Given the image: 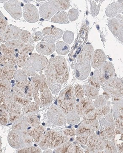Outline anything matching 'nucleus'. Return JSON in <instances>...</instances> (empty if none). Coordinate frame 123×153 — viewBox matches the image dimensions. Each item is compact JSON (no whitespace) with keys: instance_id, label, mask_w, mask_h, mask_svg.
Segmentation results:
<instances>
[{"instance_id":"obj_18","label":"nucleus","mask_w":123,"mask_h":153,"mask_svg":"<svg viewBox=\"0 0 123 153\" xmlns=\"http://www.w3.org/2000/svg\"><path fill=\"white\" fill-rule=\"evenodd\" d=\"M91 100L88 98H84L82 100L79 104L77 107L78 112L79 113V114H87L88 112V111L92 109Z\"/></svg>"},{"instance_id":"obj_34","label":"nucleus","mask_w":123,"mask_h":153,"mask_svg":"<svg viewBox=\"0 0 123 153\" xmlns=\"http://www.w3.org/2000/svg\"><path fill=\"white\" fill-rule=\"evenodd\" d=\"M34 49V47L30 44L24 45L20 51L21 54H27L28 55L30 53L32 52Z\"/></svg>"},{"instance_id":"obj_36","label":"nucleus","mask_w":123,"mask_h":153,"mask_svg":"<svg viewBox=\"0 0 123 153\" xmlns=\"http://www.w3.org/2000/svg\"><path fill=\"white\" fill-rule=\"evenodd\" d=\"M19 152H40V150L39 149L32 147L27 148V149L21 150Z\"/></svg>"},{"instance_id":"obj_21","label":"nucleus","mask_w":123,"mask_h":153,"mask_svg":"<svg viewBox=\"0 0 123 153\" xmlns=\"http://www.w3.org/2000/svg\"><path fill=\"white\" fill-rule=\"evenodd\" d=\"M21 90L26 97H32L33 90L32 84L28 81H23L21 83Z\"/></svg>"},{"instance_id":"obj_13","label":"nucleus","mask_w":123,"mask_h":153,"mask_svg":"<svg viewBox=\"0 0 123 153\" xmlns=\"http://www.w3.org/2000/svg\"><path fill=\"white\" fill-rule=\"evenodd\" d=\"M106 85V88L112 91L114 94H123V80L121 79L111 78L104 85Z\"/></svg>"},{"instance_id":"obj_1","label":"nucleus","mask_w":123,"mask_h":153,"mask_svg":"<svg viewBox=\"0 0 123 153\" xmlns=\"http://www.w3.org/2000/svg\"><path fill=\"white\" fill-rule=\"evenodd\" d=\"M47 84L49 87L56 83L62 84L68 79V69L65 58L58 56L51 58L45 69Z\"/></svg>"},{"instance_id":"obj_20","label":"nucleus","mask_w":123,"mask_h":153,"mask_svg":"<svg viewBox=\"0 0 123 153\" xmlns=\"http://www.w3.org/2000/svg\"><path fill=\"white\" fill-rule=\"evenodd\" d=\"M68 21V15L66 12L61 11L51 18V22L57 24H64Z\"/></svg>"},{"instance_id":"obj_33","label":"nucleus","mask_w":123,"mask_h":153,"mask_svg":"<svg viewBox=\"0 0 123 153\" xmlns=\"http://www.w3.org/2000/svg\"><path fill=\"white\" fill-rule=\"evenodd\" d=\"M74 93L76 97L79 99H82L84 97V93L83 88L81 85H76L74 89Z\"/></svg>"},{"instance_id":"obj_15","label":"nucleus","mask_w":123,"mask_h":153,"mask_svg":"<svg viewBox=\"0 0 123 153\" xmlns=\"http://www.w3.org/2000/svg\"><path fill=\"white\" fill-rule=\"evenodd\" d=\"M21 31V30L15 26H8L4 33V39L7 41H11L18 39Z\"/></svg>"},{"instance_id":"obj_38","label":"nucleus","mask_w":123,"mask_h":153,"mask_svg":"<svg viewBox=\"0 0 123 153\" xmlns=\"http://www.w3.org/2000/svg\"><path fill=\"white\" fill-rule=\"evenodd\" d=\"M61 88V85L59 84H55L52 85L50 87V89L51 90L53 94H56L57 92H59Z\"/></svg>"},{"instance_id":"obj_27","label":"nucleus","mask_w":123,"mask_h":153,"mask_svg":"<svg viewBox=\"0 0 123 153\" xmlns=\"http://www.w3.org/2000/svg\"><path fill=\"white\" fill-rule=\"evenodd\" d=\"M0 50L4 53L6 57L10 58L15 56L16 53L15 51L17 50L5 45H2Z\"/></svg>"},{"instance_id":"obj_11","label":"nucleus","mask_w":123,"mask_h":153,"mask_svg":"<svg viewBox=\"0 0 123 153\" xmlns=\"http://www.w3.org/2000/svg\"><path fill=\"white\" fill-rule=\"evenodd\" d=\"M105 54L100 49H97L93 52L91 59V65L95 69L99 68L105 62Z\"/></svg>"},{"instance_id":"obj_28","label":"nucleus","mask_w":123,"mask_h":153,"mask_svg":"<svg viewBox=\"0 0 123 153\" xmlns=\"http://www.w3.org/2000/svg\"><path fill=\"white\" fill-rule=\"evenodd\" d=\"M6 44L8 47L13 48L15 50H18L21 49L22 47L24 46V44L22 43L21 41H17V40L9 41L7 42Z\"/></svg>"},{"instance_id":"obj_35","label":"nucleus","mask_w":123,"mask_h":153,"mask_svg":"<svg viewBox=\"0 0 123 153\" xmlns=\"http://www.w3.org/2000/svg\"><path fill=\"white\" fill-rule=\"evenodd\" d=\"M90 83L92 86H93L96 88V89H99L100 88V85L99 83L98 82L97 80L95 77H90L89 79Z\"/></svg>"},{"instance_id":"obj_5","label":"nucleus","mask_w":123,"mask_h":153,"mask_svg":"<svg viewBox=\"0 0 123 153\" xmlns=\"http://www.w3.org/2000/svg\"><path fill=\"white\" fill-rule=\"evenodd\" d=\"M64 140V137L60 134H58L56 132H54L52 133H51V132H49L46 136L43 137L41 143H44L40 144V146L43 147L44 144L46 143L47 146L48 144L49 147L51 149H54L57 146L61 145L63 143Z\"/></svg>"},{"instance_id":"obj_39","label":"nucleus","mask_w":123,"mask_h":153,"mask_svg":"<svg viewBox=\"0 0 123 153\" xmlns=\"http://www.w3.org/2000/svg\"><path fill=\"white\" fill-rule=\"evenodd\" d=\"M44 40L48 44L55 43L56 41V38L54 36H48L44 37Z\"/></svg>"},{"instance_id":"obj_22","label":"nucleus","mask_w":123,"mask_h":153,"mask_svg":"<svg viewBox=\"0 0 123 153\" xmlns=\"http://www.w3.org/2000/svg\"><path fill=\"white\" fill-rule=\"evenodd\" d=\"M83 89L85 95L89 98L93 99L98 96L99 91L96 88L91 85H84Z\"/></svg>"},{"instance_id":"obj_8","label":"nucleus","mask_w":123,"mask_h":153,"mask_svg":"<svg viewBox=\"0 0 123 153\" xmlns=\"http://www.w3.org/2000/svg\"><path fill=\"white\" fill-rule=\"evenodd\" d=\"M93 53V46L90 44H86L78 56V64L90 63Z\"/></svg>"},{"instance_id":"obj_16","label":"nucleus","mask_w":123,"mask_h":153,"mask_svg":"<svg viewBox=\"0 0 123 153\" xmlns=\"http://www.w3.org/2000/svg\"><path fill=\"white\" fill-rule=\"evenodd\" d=\"M123 13V3L113 2L108 6L105 11L107 16L110 18L116 16L119 13Z\"/></svg>"},{"instance_id":"obj_23","label":"nucleus","mask_w":123,"mask_h":153,"mask_svg":"<svg viewBox=\"0 0 123 153\" xmlns=\"http://www.w3.org/2000/svg\"><path fill=\"white\" fill-rule=\"evenodd\" d=\"M69 45L64 42L59 41L56 43V50L59 55H67L69 52Z\"/></svg>"},{"instance_id":"obj_30","label":"nucleus","mask_w":123,"mask_h":153,"mask_svg":"<svg viewBox=\"0 0 123 153\" xmlns=\"http://www.w3.org/2000/svg\"><path fill=\"white\" fill-rule=\"evenodd\" d=\"M79 16L78 10L76 9H71L68 12V19L70 22L76 21Z\"/></svg>"},{"instance_id":"obj_32","label":"nucleus","mask_w":123,"mask_h":153,"mask_svg":"<svg viewBox=\"0 0 123 153\" xmlns=\"http://www.w3.org/2000/svg\"><path fill=\"white\" fill-rule=\"evenodd\" d=\"M90 4V12L93 16H96L99 13L100 4L97 5L95 2L91 1Z\"/></svg>"},{"instance_id":"obj_19","label":"nucleus","mask_w":123,"mask_h":153,"mask_svg":"<svg viewBox=\"0 0 123 153\" xmlns=\"http://www.w3.org/2000/svg\"><path fill=\"white\" fill-rule=\"evenodd\" d=\"M43 35L44 36H54L57 39H59L61 38L63 34V31L54 27H48L45 28L43 30Z\"/></svg>"},{"instance_id":"obj_37","label":"nucleus","mask_w":123,"mask_h":153,"mask_svg":"<svg viewBox=\"0 0 123 153\" xmlns=\"http://www.w3.org/2000/svg\"><path fill=\"white\" fill-rule=\"evenodd\" d=\"M32 37L33 41H40V40L42 39V38H43V35H42V33L41 32H37V33L33 34Z\"/></svg>"},{"instance_id":"obj_4","label":"nucleus","mask_w":123,"mask_h":153,"mask_svg":"<svg viewBox=\"0 0 123 153\" xmlns=\"http://www.w3.org/2000/svg\"><path fill=\"white\" fill-rule=\"evenodd\" d=\"M97 77H95L101 85H104L107 81L112 78L114 75V67L110 62H106L99 68Z\"/></svg>"},{"instance_id":"obj_6","label":"nucleus","mask_w":123,"mask_h":153,"mask_svg":"<svg viewBox=\"0 0 123 153\" xmlns=\"http://www.w3.org/2000/svg\"><path fill=\"white\" fill-rule=\"evenodd\" d=\"M23 16L24 19L29 23L37 22L39 18L38 9L32 4H27L23 8Z\"/></svg>"},{"instance_id":"obj_24","label":"nucleus","mask_w":123,"mask_h":153,"mask_svg":"<svg viewBox=\"0 0 123 153\" xmlns=\"http://www.w3.org/2000/svg\"><path fill=\"white\" fill-rule=\"evenodd\" d=\"M57 11L66 10L69 8L70 4L69 1H52Z\"/></svg>"},{"instance_id":"obj_40","label":"nucleus","mask_w":123,"mask_h":153,"mask_svg":"<svg viewBox=\"0 0 123 153\" xmlns=\"http://www.w3.org/2000/svg\"><path fill=\"white\" fill-rule=\"evenodd\" d=\"M117 19H119V22L122 24H123V16L121 14H118L117 16H116Z\"/></svg>"},{"instance_id":"obj_29","label":"nucleus","mask_w":123,"mask_h":153,"mask_svg":"<svg viewBox=\"0 0 123 153\" xmlns=\"http://www.w3.org/2000/svg\"><path fill=\"white\" fill-rule=\"evenodd\" d=\"M63 39L67 44H72L74 39V33L71 31H65L63 36Z\"/></svg>"},{"instance_id":"obj_14","label":"nucleus","mask_w":123,"mask_h":153,"mask_svg":"<svg viewBox=\"0 0 123 153\" xmlns=\"http://www.w3.org/2000/svg\"><path fill=\"white\" fill-rule=\"evenodd\" d=\"M91 70L90 63L84 64H76L75 67V74L77 79L84 80L88 77Z\"/></svg>"},{"instance_id":"obj_17","label":"nucleus","mask_w":123,"mask_h":153,"mask_svg":"<svg viewBox=\"0 0 123 153\" xmlns=\"http://www.w3.org/2000/svg\"><path fill=\"white\" fill-rule=\"evenodd\" d=\"M36 50L38 53L45 55H50L55 50V44L40 42L37 45Z\"/></svg>"},{"instance_id":"obj_10","label":"nucleus","mask_w":123,"mask_h":153,"mask_svg":"<svg viewBox=\"0 0 123 153\" xmlns=\"http://www.w3.org/2000/svg\"><path fill=\"white\" fill-rule=\"evenodd\" d=\"M108 27L113 35L118 37L123 43V24L120 23L117 19H111L109 21Z\"/></svg>"},{"instance_id":"obj_12","label":"nucleus","mask_w":123,"mask_h":153,"mask_svg":"<svg viewBox=\"0 0 123 153\" xmlns=\"http://www.w3.org/2000/svg\"><path fill=\"white\" fill-rule=\"evenodd\" d=\"M33 68L37 71L42 70L48 64V60L45 56L38 54H32L30 57Z\"/></svg>"},{"instance_id":"obj_9","label":"nucleus","mask_w":123,"mask_h":153,"mask_svg":"<svg viewBox=\"0 0 123 153\" xmlns=\"http://www.w3.org/2000/svg\"><path fill=\"white\" fill-rule=\"evenodd\" d=\"M57 12L56 7L52 1L45 3L40 7V16L44 19H51Z\"/></svg>"},{"instance_id":"obj_25","label":"nucleus","mask_w":123,"mask_h":153,"mask_svg":"<svg viewBox=\"0 0 123 153\" xmlns=\"http://www.w3.org/2000/svg\"><path fill=\"white\" fill-rule=\"evenodd\" d=\"M19 36L20 41L23 44H27L28 42L32 44L34 42L31 34L28 31L22 30L21 33Z\"/></svg>"},{"instance_id":"obj_7","label":"nucleus","mask_w":123,"mask_h":153,"mask_svg":"<svg viewBox=\"0 0 123 153\" xmlns=\"http://www.w3.org/2000/svg\"><path fill=\"white\" fill-rule=\"evenodd\" d=\"M4 7L14 19H19L21 17V7L18 1H9L4 4Z\"/></svg>"},{"instance_id":"obj_3","label":"nucleus","mask_w":123,"mask_h":153,"mask_svg":"<svg viewBox=\"0 0 123 153\" xmlns=\"http://www.w3.org/2000/svg\"><path fill=\"white\" fill-rule=\"evenodd\" d=\"M75 95L74 88L72 86L65 88L59 94V104L64 111L68 112L72 110L73 105L75 102Z\"/></svg>"},{"instance_id":"obj_41","label":"nucleus","mask_w":123,"mask_h":153,"mask_svg":"<svg viewBox=\"0 0 123 153\" xmlns=\"http://www.w3.org/2000/svg\"><path fill=\"white\" fill-rule=\"evenodd\" d=\"M3 38H2L1 36H0V42H2L3 41Z\"/></svg>"},{"instance_id":"obj_31","label":"nucleus","mask_w":123,"mask_h":153,"mask_svg":"<svg viewBox=\"0 0 123 153\" xmlns=\"http://www.w3.org/2000/svg\"><path fill=\"white\" fill-rule=\"evenodd\" d=\"M12 70L7 68H1L0 69V78H2L3 79L10 78V76L13 74Z\"/></svg>"},{"instance_id":"obj_2","label":"nucleus","mask_w":123,"mask_h":153,"mask_svg":"<svg viewBox=\"0 0 123 153\" xmlns=\"http://www.w3.org/2000/svg\"><path fill=\"white\" fill-rule=\"evenodd\" d=\"M33 94L37 104L43 107L48 105L52 101V96L48 88L44 75H37L32 80Z\"/></svg>"},{"instance_id":"obj_26","label":"nucleus","mask_w":123,"mask_h":153,"mask_svg":"<svg viewBox=\"0 0 123 153\" xmlns=\"http://www.w3.org/2000/svg\"><path fill=\"white\" fill-rule=\"evenodd\" d=\"M7 22L5 17L0 11V35L4 37V33L7 30Z\"/></svg>"}]
</instances>
